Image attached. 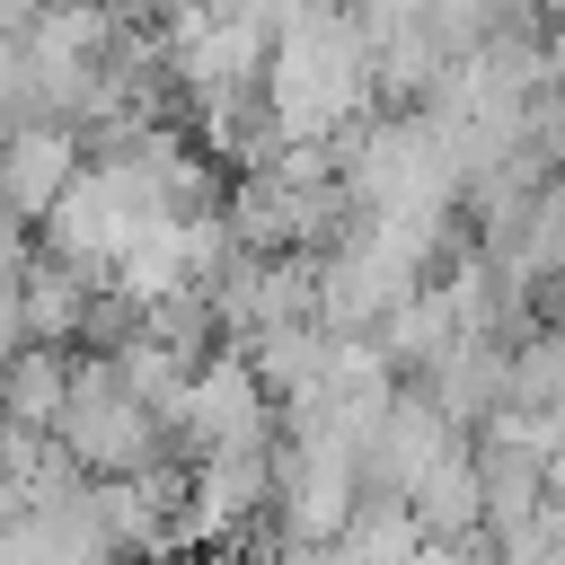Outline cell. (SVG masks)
<instances>
[{"label": "cell", "instance_id": "obj_1", "mask_svg": "<svg viewBox=\"0 0 565 565\" xmlns=\"http://www.w3.org/2000/svg\"><path fill=\"white\" fill-rule=\"evenodd\" d=\"M371 97H380V79H371V35H362L353 9L327 0V9H309L300 26L274 35V53H265V106L282 115L291 141H335V132H353V124L371 115Z\"/></svg>", "mask_w": 565, "mask_h": 565}, {"label": "cell", "instance_id": "obj_2", "mask_svg": "<svg viewBox=\"0 0 565 565\" xmlns=\"http://www.w3.org/2000/svg\"><path fill=\"white\" fill-rule=\"evenodd\" d=\"M53 441H62L88 477H141V468L177 459V450H168V424L150 415V397L124 380L115 353H79V362H71V397H62Z\"/></svg>", "mask_w": 565, "mask_h": 565}, {"label": "cell", "instance_id": "obj_3", "mask_svg": "<svg viewBox=\"0 0 565 565\" xmlns=\"http://www.w3.org/2000/svg\"><path fill=\"white\" fill-rule=\"evenodd\" d=\"M274 424H282V406H274V388L256 380V362H247L238 344H212V353L194 362V380H185V433H177V459L194 468L203 450L274 441Z\"/></svg>", "mask_w": 565, "mask_h": 565}, {"label": "cell", "instance_id": "obj_4", "mask_svg": "<svg viewBox=\"0 0 565 565\" xmlns=\"http://www.w3.org/2000/svg\"><path fill=\"white\" fill-rule=\"evenodd\" d=\"M79 168H88L79 124H44V115L9 124V132H0V221L44 230V212L79 185Z\"/></svg>", "mask_w": 565, "mask_h": 565}, {"label": "cell", "instance_id": "obj_5", "mask_svg": "<svg viewBox=\"0 0 565 565\" xmlns=\"http://www.w3.org/2000/svg\"><path fill=\"white\" fill-rule=\"evenodd\" d=\"M256 512H274V441L203 450V459H194V486H185V530H194V539H230V530H247Z\"/></svg>", "mask_w": 565, "mask_h": 565}, {"label": "cell", "instance_id": "obj_6", "mask_svg": "<svg viewBox=\"0 0 565 565\" xmlns=\"http://www.w3.org/2000/svg\"><path fill=\"white\" fill-rule=\"evenodd\" d=\"M406 512H415V530H424V539H477V530H486V486H477L468 441H459V450H441V459L406 486Z\"/></svg>", "mask_w": 565, "mask_h": 565}, {"label": "cell", "instance_id": "obj_7", "mask_svg": "<svg viewBox=\"0 0 565 565\" xmlns=\"http://www.w3.org/2000/svg\"><path fill=\"white\" fill-rule=\"evenodd\" d=\"M71 344H18L0 362V424H26V433H53L62 424V397H71Z\"/></svg>", "mask_w": 565, "mask_h": 565}, {"label": "cell", "instance_id": "obj_8", "mask_svg": "<svg viewBox=\"0 0 565 565\" xmlns=\"http://www.w3.org/2000/svg\"><path fill=\"white\" fill-rule=\"evenodd\" d=\"M406 565H468V539H415Z\"/></svg>", "mask_w": 565, "mask_h": 565}, {"label": "cell", "instance_id": "obj_9", "mask_svg": "<svg viewBox=\"0 0 565 565\" xmlns=\"http://www.w3.org/2000/svg\"><path fill=\"white\" fill-rule=\"evenodd\" d=\"M335 9H353L362 26H380V18H397V9H415V0H335Z\"/></svg>", "mask_w": 565, "mask_h": 565}, {"label": "cell", "instance_id": "obj_10", "mask_svg": "<svg viewBox=\"0 0 565 565\" xmlns=\"http://www.w3.org/2000/svg\"><path fill=\"white\" fill-rule=\"evenodd\" d=\"M194 565H247V556H194Z\"/></svg>", "mask_w": 565, "mask_h": 565}]
</instances>
